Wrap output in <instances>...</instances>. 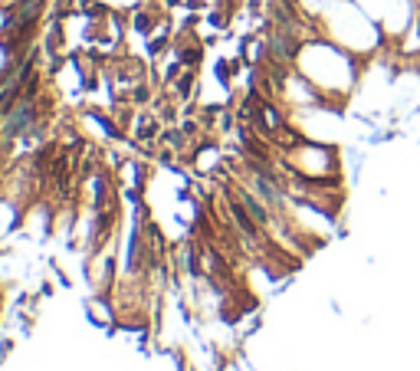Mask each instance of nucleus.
<instances>
[{
  "label": "nucleus",
  "instance_id": "nucleus-3",
  "mask_svg": "<svg viewBox=\"0 0 420 371\" xmlns=\"http://www.w3.org/2000/svg\"><path fill=\"white\" fill-rule=\"evenodd\" d=\"M217 161H220V152L217 148H201L197 152V171H210V168H217Z\"/></svg>",
  "mask_w": 420,
  "mask_h": 371
},
{
  "label": "nucleus",
  "instance_id": "nucleus-4",
  "mask_svg": "<svg viewBox=\"0 0 420 371\" xmlns=\"http://www.w3.org/2000/svg\"><path fill=\"white\" fill-rule=\"evenodd\" d=\"M3 69H7V46L0 43V76H3Z\"/></svg>",
  "mask_w": 420,
  "mask_h": 371
},
{
  "label": "nucleus",
  "instance_id": "nucleus-2",
  "mask_svg": "<svg viewBox=\"0 0 420 371\" xmlns=\"http://www.w3.org/2000/svg\"><path fill=\"white\" fill-rule=\"evenodd\" d=\"M17 220H20V210L13 208L10 201H0V237H7L17 230Z\"/></svg>",
  "mask_w": 420,
  "mask_h": 371
},
{
  "label": "nucleus",
  "instance_id": "nucleus-1",
  "mask_svg": "<svg viewBox=\"0 0 420 371\" xmlns=\"http://www.w3.org/2000/svg\"><path fill=\"white\" fill-rule=\"evenodd\" d=\"M292 66L322 92L325 109L342 112L348 99L355 96L358 79H361V69L368 66V59L348 53L345 46L332 43L328 36H312V40H305L299 46Z\"/></svg>",
  "mask_w": 420,
  "mask_h": 371
}]
</instances>
